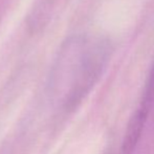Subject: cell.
Listing matches in <instances>:
<instances>
[{"label": "cell", "mask_w": 154, "mask_h": 154, "mask_svg": "<svg viewBox=\"0 0 154 154\" xmlns=\"http://www.w3.org/2000/svg\"><path fill=\"white\" fill-rule=\"evenodd\" d=\"M112 54L111 42L97 35H75L62 44L53 70V84L64 90L70 107L94 85Z\"/></svg>", "instance_id": "6da1fadb"}, {"label": "cell", "mask_w": 154, "mask_h": 154, "mask_svg": "<svg viewBox=\"0 0 154 154\" xmlns=\"http://www.w3.org/2000/svg\"><path fill=\"white\" fill-rule=\"evenodd\" d=\"M149 111H150V108L148 106L140 104V107L132 116L131 120L129 121L127 128H126L122 145V154H132L135 150L142 137Z\"/></svg>", "instance_id": "7a4b0ae2"}, {"label": "cell", "mask_w": 154, "mask_h": 154, "mask_svg": "<svg viewBox=\"0 0 154 154\" xmlns=\"http://www.w3.org/2000/svg\"><path fill=\"white\" fill-rule=\"evenodd\" d=\"M143 104L147 105L148 107H152L154 103V64L151 69L150 75H149L148 82H147L146 89H145L144 97H143Z\"/></svg>", "instance_id": "3957f363"}]
</instances>
